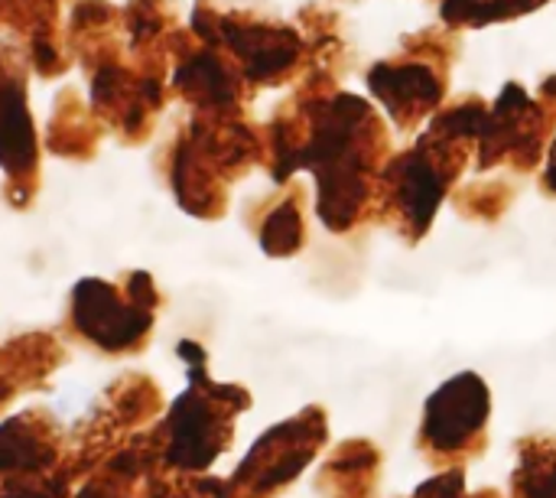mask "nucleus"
Wrapping results in <instances>:
<instances>
[{
    "instance_id": "f257e3e1",
    "label": "nucleus",
    "mask_w": 556,
    "mask_h": 498,
    "mask_svg": "<svg viewBox=\"0 0 556 498\" xmlns=\"http://www.w3.org/2000/svg\"><path fill=\"white\" fill-rule=\"evenodd\" d=\"M371 147V108L355 95L323 101L309 140L296 147V166L313 170L319 179V215L332 232H345L368 199Z\"/></svg>"
},
{
    "instance_id": "423d86ee",
    "label": "nucleus",
    "mask_w": 556,
    "mask_h": 498,
    "mask_svg": "<svg viewBox=\"0 0 556 498\" xmlns=\"http://www.w3.org/2000/svg\"><path fill=\"white\" fill-rule=\"evenodd\" d=\"M195 29L208 42H218V39L228 42L241 55V62H244V75L254 78V82L277 78L300 55V39L287 26L241 23V20H218V16H212L208 26L195 20Z\"/></svg>"
},
{
    "instance_id": "f03ea898",
    "label": "nucleus",
    "mask_w": 556,
    "mask_h": 498,
    "mask_svg": "<svg viewBox=\"0 0 556 498\" xmlns=\"http://www.w3.org/2000/svg\"><path fill=\"white\" fill-rule=\"evenodd\" d=\"M456 144L459 140L430 134L414 153L401 157L388 173L394 206L401 209V215L407 219V225L417 235L427 232V225L433 222V215L450 189V179L459 166V160H453Z\"/></svg>"
},
{
    "instance_id": "0eeeda50",
    "label": "nucleus",
    "mask_w": 556,
    "mask_h": 498,
    "mask_svg": "<svg viewBox=\"0 0 556 498\" xmlns=\"http://www.w3.org/2000/svg\"><path fill=\"white\" fill-rule=\"evenodd\" d=\"M225 444V414H218L199 391H186L169 414L166 460L182 470L208 466Z\"/></svg>"
},
{
    "instance_id": "39448f33",
    "label": "nucleus",
    "mask_w": 556,
    "mask_h": 498,
    "mask_svg": "<svg viewBox=\"0 0 556 498\" xmlns=\"http://www.w3.org/2000/svg\"><path fill=\"white\" fill-rule=\"evenodd\" d=\"M319 440H323L319 414H306V418H296L267 431L248 453L244 466L238 470V483L251 476V486L257 493H270L290 483L309 463Z\"/></svg>"
},
{
    "instance_id": "dca6fc26",
    "label": "nucleus",
    "mask_w": 556,
    "mask_h": 498,
    "mask_svg": "<svg viewBox=\"0 0 556 498\" xmlns=\"http://www.w3.org/2000/svg\"><path fill=\"white\" fill-rule=\"evenodd\" d=\"M547 189L556 192V140H554V150H551V166H547Z\"/></svg>"
},
{
    "instance_id": "6e6552de",
    "label": "nucleus",
    "mask_w": 556,
    "mask_h": 498,
    "mask_svg": "<svg viewBox=\"0 0 556 498\" xmlns=\"http://www.w3.org/2000/svg\"><path fill=\"white\" fill-rule=\"evenodd\" d=\"M371 91L381 98V104L401 121L410 124L424 117L440 98H443V82L440 75L424 65V62H404V65H375L371 75Z\"/></svg>"
},
{
    "instance_id": "7ed1b4c3",
    "label": "nucleus",
    "mask_w": 556,
    "mask_h": 498,
    "mask_svg": "<svg viewBox=\"0 0 556 498\" xmlns=\"http://www.w3.org/2000/svg\"><path fill=\"white\" fill-rule=\"evenodd\" d=\"M489 421V388L479 375L463 372L443 382L424 414V444L437 457H459L479 444Z\"/></svg>"
},
{
    "instance_id": "1a4fd4ad",
    "label": "nucleus",
    "mask_w": 556,
    "mask_h": 498,
    "mask_svg": "<svg viewBox=\"0 0 556 498\" xmlns=\"http://www.w3.org/2000/svg\"><path fill=\"white\" fill-rule=\"evenodd\" d=\"M36 163V137L26 95L16 82H0V166L10 176L29 173Z\"/></svg>"
},
{
    "instance_id": "f8f14e48",
    "label": "nucleus",
    "mask_w": 556,
    "mask_h": 498,
    "mask_svg": "<svg viewBox=\"0 0 556 498\" xmlns=\"http://www.w3.org/2000/svg\"><path fill=\"white\" fill-rule=\"evenodd\" d=\"M515 489L521 498H556V444H525Z\"/></svg>"
},
{
    "instance_id": "4468645a",
    "label": "nucleus",
    "mask_w": 556,
    "mask_h": 498,
    "mask_svg": "<svg viewBox=\"0 0 556 498\" xmlns=\"http://www.w3.org/2000/svg\"><path fill=\"white\" fill-rule=\"evenodd\" d=\"M417 498H466V493H463V476L459 473H443L433 483H424Z\"/></svg>"
},
{
    "instance_id": "f3484780",
    "label": "nucleus",
    "mask_w": 556,
    "mask_h": 498,
    "mask_svg": "<svg viewBox=\"0 0 556 498\" xmlns=\"http://www.w3.org/2000/svg\"><path fill=\"white\" fill-rule=\"evenodd\" d=\"M78 498H111V496H108L104 489H98V486H88V489H85Z\"/></svg>"
},
{
    "instance_id": "2eb2a0df",
    "label": "nucleus",
    "mask_w": 556,
    "mask_h": 498,
    "mask_svg": "<svg viewBox=\"0 0 556 498\" xmlns=\"http://www.w3.org/2000/svg\"><path fill=\"white\" fill-rule=\"evenodd\" d=\"M130 300H134L137 307H147V310L156 303V294H153V284H150L147 274H134V277H130Z\"/></svg>"
},
{
    "instance_id": "a211bd4d",
    "label": "nucleus",
    "mask_w": 556,
    "mask_h": 498,
    "mask_svg": "<svg viewBox=\"0 0 556 498\" xmlns=\"http://www.w3.org/2000/svg\"><path fill=\"white\" fill-rule=\"evenodd\" d=\"M3 498H49V496H46V493H29V489H26V493H10V496H3Z\"/></svg>"
},
{
    "instance_id": "9b49d317",
    "label": "nucleus",
    "mask_w": 556,
    "mask_h": 498,
    "mask_svg": "<svg viewBox=\"0 0 556 498\" xmlns=\"http://www.w3.org/2000/svg\"><path fill=\"white\" fill-rule=\"evenodd\" d=\"M52 463V447L23 421L13 418L0 427V473H36Z\"/></svg>"
},
{
    "instance_id": "9d476101",
    "label": "nucleus",
    "mask_w": 556,
    "mask_h": 498,
    "mask_svg": "<svg viewBox=\"0 0 556 498\" xmlns=\"http://www.w3.org/2000/svg\"><path fill=\"white\" fill-rule=\"evenodd\" d=\"M179 91H186L192 101L212 104V108H225L238 98V82L235 72L212 52H195L179 65L176 75Z\"/></svg>"
},
{
    "instance_id": "ddd939ff",
    "label": "nucleus",
    "mask_w": 556,
    "mask_h": 498,
    "mask_svg": "<svg viewBox=\"0 0 556 498\" xmlns=\"http://www.w3.org/2000/svg\"><path fill=\"white\" fill-rule=\"evenodd\" d=\"M261 245H264V251L274 254V258L293 254V251L303 245V219H300V212H296L293 202H280V206L267 215V222H264V228H261Z\"/></svg>"
},
{
    "instance_id": "20e7f679",
    "label": "nucleus",
    "mask_w": 556,
    "mask_h": 498,
    "mask_svg": "<svg viewBox=\"0 0 556 498\" xmlns=\"http://www.w3.org/2000/svg\"><path fill=\"white\" fill-rule=\"evenodd\" d=\"M72 303H75L72 316H75L78 333L111 352L140 343L147 329L153 326V313L147 307H137L134 300L124 303L111 284L94 281V277L78 281Z\"/></svg>"
}]
</instances>
